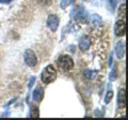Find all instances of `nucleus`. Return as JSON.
I'll use <instances>...</instances> for the list:
<instances>
[{
	"label": "nucleus",
	"instance_id": "nucleus-1",
	"mask_svg": "<svg viewBox=\"0 0 128 120\" xmlns=\"http://www.w3.org/2000/svg\"><path fill=\"white\" fill-rule=\"evenodd\" d=\"M56 77H57V73L53 65L46 66L41 73V80L44 83H51L56 79Z\"/></svg>",
	"mask_w": 128,
	"mask_h": 120
},
{
	"label": "nucleus",
	"instance_id": "nucleus-2",
	"mask_svg": "<svg viewBox=\"0 0 128 120\" xmlns=\"http://www.w3.org/2000/svg\"><path fill=\"white\" fill-rule=\"evenodd\" d=\"M74 19L76 22L81 23V24H86L89 21V15L88 12L85 10L83 6H79L75 9L74 11Z\"/></svg>",
	"mask_w": 128,
	"mask_h": 120
},
{
	"label": "nucleus",
	"instance_id": "nucleus-3",
	"mask_svg": "<svg viewBox=\"0 0 128 120\" xmlns=\"http://www.w3.org/2000/svg\"><path fill=\"white\" fill-rule=\"evenodd\" d=\"M57 63H58V65H59V67L63 70V71H69V70H71L72 68H73V66H74V61H73V59L70 57V56H68V55H61L59 58H58V60H57Z\"/></svg>",
	"mask_w": 128,
	"mask_h": 120
},
{
	"label": "nucleus",
	"instance_id": "nucleus-4",
	"mask_svg": "<svg viewBox=\"0 0 128 120\" xmlns=\"http://www.w3.org/2000/svg\"><path fill=\"white\" fill-rule=\"evenodd\" d=\"M24 61L29 67H34L37 64V57L31 49H27L24 53Z\"/></svg>",
	"mask_w": 128,
	"mask_h": 120
},
{
	"label": "nucleus",
	"instance_id": "nucleus-5",
	"mask_svg": "<svg viewBox=\"0 0 128 120\" xmlns=\"http://www.w3.org/2000/svg\"><path fill=\"white\" fill-rule=\"evenodd\" d=\"M114 32L116 36H124L126 32V24L124 20H118L114 26Z\"/></svg>",
	"mask_w": 128,
	"mask_h": 120
},
{
	"label": "nucleus",
	"instance_id": "nucleus-6",
	"mask_svg": "<svg viewBox=\"0 0 128 120\" xmlns=\"http://www.w3.org/2000/svg\"><path fill=\"white\" fill-rule=\"evenodd\" d=\"M47 26L51 31H56L59 26V18L54 14L49 15L47 18Z\"/></svg>",
	"mask_w": 128,
	"mask_h": 120
},
{
	"label": "nucleus",
	"instance_id": "nucleus-7",
	"mask_svg": "<svg viewBox=\"0 0 128 120\" xmlns=\"http://www.w3.org/2000/svg\"><path fill=\"white\" fill-rule=\"evenodd\" d=\"M115 52H116V55L119 59L124 57V55H125V42L123 40H120L117 42V44L115 46Z\"/></svg>",
	"mask_w": 128,
	"mask_h": 120
},
{
	"label": "nucleus",
	"instance_id": "nucleus-8",
	"mask_svg": "<svg viewBox=\"0 0 128 120\" xmlns=\"http://www.w3.org/2000/svg\"><path fill=\"white\" fill-rule=\"evenodd\" d=\"M117 104H118L119 108H124L126 106V92H125V89H123V88L118 91Z\"/></svg>",
	"mask_w": 128,
	"mask_h": 120
},
{
	"label": "nucleus",
	"instance_id": "nucleus-9",
	"mask_svg": "<svg viewBox=\"0 0 128 120\" xmlns=\"http://www.w3.org/2000/svg\"><path fill=\"white\" fill-rule=\"evenodd\" d=\"M90 45H91V41H90L89 37L86 36V35H83L80 38V41H79V48H80V50L86 51V50H88Z\"/></svg>",
	"mask_w": 128,
	"mask_h": 120
},
{
	"label": "nucleus",
	"instance_id": "nucleus-10",
	"mask_svg": "<svg viewBox=\"0 0 128 120\" xmlns=\"http://www.w3.org/2000/svg\"><path fill=\"white\" fill-rule=\"evenodd\" d=\"M43 95H44V90L42 87H36L32 93V97H33V100L36 101V102H40L43 98Z\"/></svg>",
	"mask_w": 128,
	"mask_h": 120
},
{
	"label": "nucleus",
	"instance_id": "nucleus-11",
	"mask_svg": "<svg viewBox=\"0 0 128 120\" xmlns=\"http://www.w3.org/2000/svg\"><path fill=\"white\" fill-rule=\"evenodd\" d=\"M92 22L94 24V26H99L102 23V18L101 16H99L98 14H93L92 15Z\"/></svg>",
	"mask_w": 128,
	"mask_h": 120
},
{
	"label": "nucleus",
	"instance_id": "nucleus-12",
	"mask_svg": "<svg viewBox=\"0 0 128 120\" xmlns=\"http://www.w3.org/2000/svg\"><path fill=\"white\" fill-rule=\"evenodd\" d=\"M112 97H113V91H111V90H108V91L106 92V95H105V97H104V102H105L106 104H108V103L111 101Z\"/></svg>",
	"mask_w": 128,
	"mask_h": 120
},
{
	"label": "nucleus",
	"instance_id": "nucleus-13",
	"mask_svg": "<svg viewBox=\"0 0 128 120\" xmlns=\"http://www.w3.org/2000/svg\"><path fill=\"white\" fill-rule=\"evenodd\" d=\"M73 1H74V0H62L61 3H60V7H61L62 9H65V8H66L67 6H69Z\"/></svg>",
	"mask_w": 128,
	"mask_h": 120
},
{
	"label": "nucleus",
	"instance_id": "nucleus-14",
	"mask_svg": "<svg viewBox=\"0 0 128 120\" xmlns=\"http://www.w3.org/2000/svg\"><path fill=\"white\" fill-rule=\"evenodd\" d=\"M31 117H39V110L37 107H32L31 108V114H30Z\"/></svg>",
	"mask_w": 128,
	"mask_h": 120
},
{
	"label": "nucleus",
	"instance_id": "nucleus-15",
	"mask_svg": "<svg viewBox=\"0 0 128 120\" xmlns=\"http://www.w3.org/2000/svg\"><path fill=\"white\" fill-rule=\"evenodd\" d=\"M38 4L42 5V6H48L52 3V0H36Z\"/></svg>",
	"mask_w": 128,
	"mask_h": 120
},
{
	"label": "nucleus",
	"instance_id": "nucleus-16",
	"mask_svg": "<svg viewBox=\"0 0 128 120\" xmlns=\"http://www.w3.org/2000/svg\"><path fill=\"white\" fill-rule=\"evenodd\" d=\"M107 2L109 3V5H110V7H111V9L113 11L115 9V7H116V4H117L116 0H107Z\"/></svg>",
	"mask_w": 128,
	"mask_h": 120
},
{
	"label": "nucleus",
	"instance_id": "nucleus-17",
	"mask_svg": "<svg viewBox=\"0 0 128 120\" xmlns=\"http://www.w3.org/2000/svg\"><path fill=\"white\" fill-rule=\"evenodd\" d=\"M116 74H117V72H116V68L114 67L113 68V70L111 71V74H110V80H114L115 78H116Z\"/></svg>",
	"mask_w": 128,
	"mask_h": 120
},
{
	"label": "nucleus",
	"instance_id": "nucleus-18",
	"mask_svg": "<svg viewBox=\"0 0 128 120\" xmlns=\"http://www.w3.org/2000/svg\"><path fill=\"white\" fill-rule=\"evenodd\" d=\"M125 11H126V8H125V4L123 3L120 7V10H119V14L122 15V16H125Z\"/></svg>",
	"mask_w": 128,
	"mask_h": 120
},
{
	"label": "nucleus",
	"instance_id": "nucleus-19",
	"mask_svg": "<svg viewBox=\"0 0 128 120\" xmlns=\"http://www.w3.org/2000/svg\"><path fill=\"white\" fill-rule=\"evenodd\" d=\"M84 75H85V77H86V78H90V75H91V71H90V70H85V72H84Z\"/></svg>",
	"mask_w": 128,
	"mask_h": 120
},
{
	"label": "nucleus",
	"instance_id": "nucleus-20",
	"mask_svg": "<svg viewBox=\"0 0 128 120\" xmlns=\"http://www.w3.org/2000/svg\"><path fill=\"white\" fill-rule=\"evenodd\" d=\"M0 2L1 3H9V2H11V0H0Z\"/></svg>",
	"mask_w": 128,
	"mask_h": 120
},
{
	"label": "nucleus",
	"instance_id": "nucleus-21",
	"mask_svg": "<svg viewBox=\"0 0 128 120\" xmlns=\"http://www.w3.org/2000/svg\"><path fill=\"white\" fill-rule=\"evenodd\" d=\"M112 56H113V55L111 54V55H110V59H109V66H111V61H112Z\"/></svg>",
	"mask_w": 128,
	"mask_h": 120
}]
</instances>
